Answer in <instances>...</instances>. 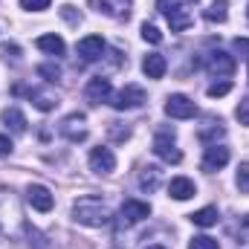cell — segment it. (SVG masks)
<instances>
[{
	"label": "cell",
	"mask_w": 249,
	"mask_h": 249,
	"mask_svg": "<svg viewBox=\"0 0 249 249\" xmlns=\"http://www.w3.org/2000/svg\"><path fill=\"white\" fill-rule=\"evenodd\" d=\"M110 206L102 197H78L72 203V220L81 226H107L110 223Z\"/></svg>",
	"instance_id": "1"
},
{
	"label": "cell",
	"mask_w": 249,
	"mask_h": 249,
	"mask_svg": "<svg viewBox=\"0 0 249 249\" xmlns=\"http://www.w3.org/2000/svg\"><path fill=\"white\" fill-rule=\"evenodd\" d=\"M145 102H148V99H145V90L136 87V84H124L119 93L110 96V105H113L116 110H133V107H142Z\"/></svg>",
	"instance_id": "2"
},
{
	"label": "cell",
	"mask_w": 249,
	"mask_h": 249,
	"mask_svg": "<svg viewBox=\"0 0 249 249\" xmlns=\"http://www.w3.org/2000/svg\"><path fill=\"white\" fill-rule=\"evenodd\" d=\"M58 133H61L67 142H84L87 139V116L84 113H70L64 116L58 124Z\"/></svg>",
	"instance_id": "3"
},
{
	"label": "cell",
	"mask_w": 249,
	"mask_h": 249,
	"mask_svg": "<svg viewBox=\"0 0 249 249\" xmlns=\"http://www.w3.org/2000/svg\"><path fill=\"white\" fill-rule=\"evenodd\" d=\"M154 154L160 160H165V162H180L183 160V154H180V148L174 142V130H160L154 136Z\"/></svg>",
	"instance_id": "4"
},
{
	"label": "cell",
	"mask_w": 249,
	"mask_h": 249,
	"mask_svg": "<svg viewBox=\"0 0 249 249\" xmlns=\"http://www.w3.org/2000/svg\"><path fill=\"white\" fill-rule=\"evenodd\" d=\"M197 113V105L183 96V93H174V96H168L165 99V116H171V119H191Z\"/></svg>",
	"instance_id": "5"
},
{
	"label": "cell",
	"mask_w": 249,
	"mask_h": 249,
	"mask_svg": "<svg viewBox=\"0 0 249 249\" xmlns=\"http://www.w3.org/2000/svg\"><path fill=\"white\" fill-rule=\"evenodd\" d=\"M84 96H87L90 105H105V102H110V96H113V84H110V78H105V75L90 78Z\"/></svg>",
	"instance_id": "6"
},
{
	"label": "cell",
	"mask_w": 249,
	"mask_h": 249,
	"mask_svg": "<svg viewBox=\"0 0 249 249\" xmlns=\"http://www.w3.org/2000/svg\"><path fill=\"white\" fill-rule=\"evenodd\" d=\"M206 70L212 75H217V78H226V75L235 72V58L229 53H223V50H214V53L206 55Z\"/></svg>",
	"instance_id": "7"
},
{
	"label": "cell",
	"mask_w": 249,
	"mask_h": 249,
	"mask_svg": "<svg viewBox=\"0 0 249 249\" xmlns=\"http://www.w3.org/2000/svg\"><path fill=\"white\" fill-rule=\"evenodd\" d=\"M90 171H96V174H113L116 171V157H113V151L110 148H93L90 151Z\"/></svg>",
	"instance_id": "8"
},
{
	"label": "cell",
	"mask_w": 249,
	"mask_h": 249,
	"mask_svg": "<svg viewBox=\"0 0 249 249\" xmlns=\"http://www.w3.org/2000/svg\"><path fill=\"white\" fill-rule=\"evenodd\" d=\"M148 214H151V206H148V203H142V200H124L122 209H119V220L127 223V226L142 223Z\"/></svg>",
	"instance_id": "9"
},
{
	"label": "cell",
	"mask_w": 249,
	"mask_h": 249,
	"mask_svg": "<svg viewBox=\"0 0 249 249\" xmlns=\"http://www.w3.org/2000/svg\"><path fill=\"white\" fill-rule=\"evenodd\" d=\"M26 200H29V206L32 209H38V212H50L53 209V203H55V197H53V191L47 186H29L26 188Z\"/></svg>",
	"instance_id": "10"
},
{
	"label": "cell",
	"mask_w": 249,
	"mask_h": 249,
	"mask_svg": "<svg viewBox=\"0 0 249 249\" xmlns=\"http://www.w3.org/2000/svg\"><path fill=\"white\" fill-rule=\"evenodd\" d=\"M90 6L107 18H127L130 15V0H90Z\"/></svg>",
	"instance_id": "11"
},
{
	"label": "cell",
	"mask_w": 249,
	"mask_h": 249,
	"mask_svg": "<svg viewBox=\"0 0 249 249\" xmlns=\"http://www.w3.org/2000/svg\"><path fill=\"white\" fill-rule=\"evenodd\" d=\"M78 55H81L84 61H99V58L105 55V41H102V35H87V38H81V41H78Z\"/></svg>",
	"instance_id": "12"
},
{
	"label": "cell",
	"mask_w": 249,
	"mask_h": 249,
	"mask_svg": "<svg viewBox=\"0 0 249 249\" xmlns=\"http://www.w3.org/2000/svg\"><path fill=\"white\" fill-rule=\"evenodd\" d=\"M229 162V148L226 145H209L203 157V171H220Z\"/></svg>",
	"instance_id": "13"
},
{
	"label": "cell",
	"mask_w": 249,
	"mask_h": 249,
	"mask_svg": "<svg viewBox=\"0 0 249 249\" xmlns=\"http://www.w3.org/2000/svg\"><path fill=\"white\" fill-rule=\"evenodd\" d=\"M165 70H168L165 55H160V53L145 55V61H142V72H145L148 78H162V75H165Z\"/></svg>",
	"instance_id": "14"
},
{
	"label": "cell",
	"mask_w": 249,
	"mask_h": 249,
	"mask_svg": "<svg viewBox=\"0 0 249 249\" xmlns=\"http://www.w3.org/2000/svg\"><path fill=\"white\" fill-rule=\"evenodd\" d=\"M168 194H171L174 200H191V197L197 194V186H194L188 177H174V180L168 183Z\"/></svg>",
	"instance_id": "15"
},
{
	"label": "cell",
	"mask_w": 249,
	"mask_h": 249,
	"mask_svg": "<svg viewBox=\"0 0 249 249\" xmlns=\"http://www.w3.org/2000/svg\"><path fill=\"white\" fill-rule=\"evenodd\" d=\"M191 217V223L194 226H200V229H209V226H214L217 220H220V214H217V209L214 206H203V209H197L194 214H188Z\"/></svg>",
	"instance_id": "16"
},
{
	"label": "cell",
	"mask_w": 249,
	"mask_h": 249,
	"mask_svg": "<svg viewBox=\"0 0 249 249\" xmlns=\"http://www.w3.org/2000/svg\"><path fill=\"white\" fill-rule=\"evenodd\" d=\"M38 50L47 53V55H64L67 44H64L61 35H41V38H38Z\"/></svg>",
	"instance_id": "17"
},
{
	"label": "cell",
	"mask_w": 249,
	"mask_h": 249,
	"mask_svg": "<svg viewBox=\"0 0 249 249\" xmlns=\"http://www.w3.org/2000/svg\"><path fill=\"white\" fill-rule=\"evenodd\" d=\"M3 124H6L12 133H26V116H23L18 107H6V110H3Z\"/></svg>",
	"instance_id": "18"
},
{
	"label": "cell",
	"mask_w": 249,
	"mask_h": 249,
	"mask_svg": "<svg viewBox=\"0 0 249 249\" xmlns=\"http://www.w3.org/2000/svg\"><path fill=\"white\" fill-rule=\"evenodd\" d=\"M160 168L157 165H148V168H142V174H139V188L142 191H157L160 188Z\"/></svg>",
	"instance_id": "19"
},
{
	"label": "cell",
	"mask_w": 249,
	"mask_h": 249,
	"mask_svg": "<svg viewBox=\"0 0 249 249\" xmlns=\"http://www.w3.org/2000/svg\"><path fill=\"white\" fill-rule=\"evenodd\" d=\"M203 15H206V20H212V23H214V20L223 23V20L229 18V0H212V6H209Z\"/></svg>",
	"instance_id": "20"
},
{
	"label": "cell",
	"mask_w": 249,
	"mask_h": 249,
	"mask_svg": "<svg viewBox=\"0 0 249 249\" xmlns=\"http://www.w3.org/2000/svg\"><path fill=\"white\" fill-rule=\"evenodd\" d=\"M226 133V127L223 122H206V127H200V139L206 142V145H217V139Z\"/></svg>",
	"instance_id": "21"
},
{
	"label": "cell",
	"mask_w": 249,
	"mask_h": 249,
	"mask_svg": "<svg viewBox=\"0 0 249 249\" xmlns=\"http://www.w3.org/2000/svg\"><path fill=\"white\" fill-rule=\"evenodd\" d=\"M168 23H171V29H174V32H183V29L191 26V15H188L186 9H180V12L168 15Z\"/></svg>",
	"instance_id": "22"
},
{
	"label": "cell",
	"mask_w": 249,
	"mask_h": 249,
	"mask_svg": "<svg viewBox=\"0 0 249 249\" xmlns=\"http://www.w3.org/2000/svg\"><path fill=\"white\" fill-rule=\"evenodd\" d=\"M157 9L168 18V15H174V12H180V9H186V3L183 0H157Z\"/></svg>",
	"instance_id": "23"
},
{
	"label": "cell",
	"mask_w": 249,
	"mask_h": 249,
	"mask_svg": "<svg viewBox=\"0 0 249 249\" xmlns=\"http://www.w3.org/2000/svg\"><path fill=\"white\" fill-rule=\"evenodd\" d=\"M142 41H148V44H160V41H162V32H160L154 23H142Z\"/></svg>",
	"instance_id": "24"
},
{
	"label": "cell",
	"mask_w": 249,
	"mask_h": 249,
	"mask_svg": "<svg viewBox=\"0 0 249 249\" xmlns=\"http://www.w3.org/2000/svg\"><path fill=\"white\" fill-rule=\"evenodd\" d=\"M38 75H44L47 81H58L61 78V67L58 64H41L38 67Z\"/></svg>",
	"instance_id": "25"
},
{
	"label": "cell",
	"mask_w": 249,
	"mask_h": 249,
	"mask_svg": "<svg viewBox=\"0 0 249 249\" xmlns=\"http://www.w3.org/2000/svg\"><path fill=\"white\" fill-rule=\"evenodd\" d=\"M32 105H35L38 110H53L58 102H55L53 96H44V93H32Z\"/></svg>",
	"instance_id": "26"
},
{
	"label": "cell",
	"mask_w": 249,
	"mask_h": 249,
	"mask_svg": "<svg viewBox=\"0 0 249 249\" xmlns=\"http://www.w3.org/2000/svg\"><path fill=\"white\" fill-rule=\"evenodd\" d=\"M188 249H217V241L209 238V235H197V238H191Z\"/></svg>",
	"instance_id": "27"
},
{
	"label": "cell",
	"mask_w": 249,
	"mask_h": 249,
	"mask_svg": "<svg viewBox=\"0 0 249 249\" xmlns=\"http://www.w3.org/2000/svg\"><path fill=\"white\" fill-rule=\"evenodd\" d=\"M50 3L53 0H20V9H26V12H47Z\"/></svg>",
	"instance_id": "28"
},
{
	"label": "cell",
	"mask_w": 249,
	"mask_h": 249,
	"mask_svg": "<svg viewBox=\"0 0 249 249\" xmlns=\"http://www.w3.org/2000/svg\"><path fill=\"white\" fill-rule=\"evenodd\" d=\"M229 90H232V81H214V84H212L206 93H209L212 99H217V96H226Z\"/></svg>",
	"instance_id": "29"
},
{
	"label": "cell",
	"mask_w": 249,
	"mask_h": 249,
	"mask_svg": "<svg viewBox=\"0 0 249 249\" xmlns=\"http://www.w3.org/2000/svg\"><path fill=\"white\" fill-rule=\"evenodd\" d=\"M235 116H238V122L247 124L249 127V99H241V105L235 107Z\"/></svg>",
	"instance_id": "30"
},
{
	"label": "cell",
	"mask_w": 249,
	"mask_h": 249,
	"mask_svg": "<svg viewBox=\"0 0 249 249\" xmlns=\"http://www.w3.org/2000/svg\"><path fill=\"white\" fill-rule=\"evenodd\" d=\"M238 188L249 191V162H241V168H238Z\"/></svg>",
	"instance_id": "31"
},
{
	"label": "cell",
	"mask_w": 249,
	"mask_h": 249,
	"mask_svg": "<svg viewBox=\"0 0 249 249\" xmlns=\"http://www.w3.org/2000/svg\"><path fill=\"white\" fill-rule=\"evenodd\" d=\"M61 15L70 20V23H81V15H78V12H75V6H70V3L61 6Z\"/></svg>",
	"instance_id": "32"
},
{
	"label": "cell",
	"mask_w": 249,
	"mask_h": 249,
	"mask_svg": "<svg viewBox=\"0 0 249 249\" xmlns=\"http://www.w3.org/2000/svg\"><path fill=\"white\" fill-rule=\"evenodd\" d=\"M9 154H12V139L0 133V157H9Z\"/></svg>",
	"instance_id": "33"
},
{
	"label": "cell",
	"mask_w": 249,
	"mask_h": 249,
	"mask_svg": "<svg viewBox=\"0 0 249 249\" xmlns=\"http://www.w3.org/2000/svg\"><path fill=\"white\" fill-rule=\"evenodd\" d=\"M235 50H238L244 58H249V38H238V41H235Z\"/></svg>",
	"instance_id": "34"
},
{
	"label": "cell",
	"mask_w": 249,
	"mask_h": 249,
	"mask_svg": "<svg viewBox=\"0 0 249 249\" xmlns=\"http://www.w3.org/2000/svg\"><path fill=\"white\" fill-rule=\"evenodd\" d=\"M110 133H113V139H127V136H130V130H127V127H110Z\"/></svg>",
	"instance_id": "35"
},
{
	"label": "cell",
	"mask_w": 249,
	"mask_h": 249,
	"mask_svg": "<svg viewBox=\"0 0 249 249\" xmlns=\"http://www.w3.org/2000/svg\"><path fill=\"white\" fill-rule=\"evenodd\" d=\"M3 55H6V58H9V55H12V58H18V55H20V50H18L15 44H12V47L6 44V47H3Z\"/></svg>",
	"instance_id": "36"
},
{
	"label": "cell",
	"mask_w": 249,
	"mask_h": 249,
	"mask_svg": "<svg viewBox=\"0 0 249 249\" xmlns=\"http://www.w3.org/2000/svg\"><path fill=\"white\" fill-rule=\"evenodd\" d=\"M145 249H165L162 244H151V247H145Z\"/></svg>",
	"instance_id": "37"
},
{
	"label": "cell",
	"mask_w": 249,
	"mask_h": 249,
	"mask_svg": "<svg viewBox=\"0 0 249 249\" xmlns=\"http://www.w3.org/2000/svg\"><path fill=\"white\" fill-rule=\"evenodd\" d=\"M247 15H249V6H247Z\"/></svg>",
	"instance_id": "38"
},
{
	"label": "cell",
	"mask_w": 249,
	"mask_h": 249,
	"mask_svg": "<svg viewBox=\"0 0 249 249\" xmlns=\"http://www.w3.org/2000/svg\"><path fill=\"white\" fill-rule=\"evenodd\" d=\"M191 3H194V0H191Z\"/></svg>",
	"instance_id": "39"
}]
</instances>
